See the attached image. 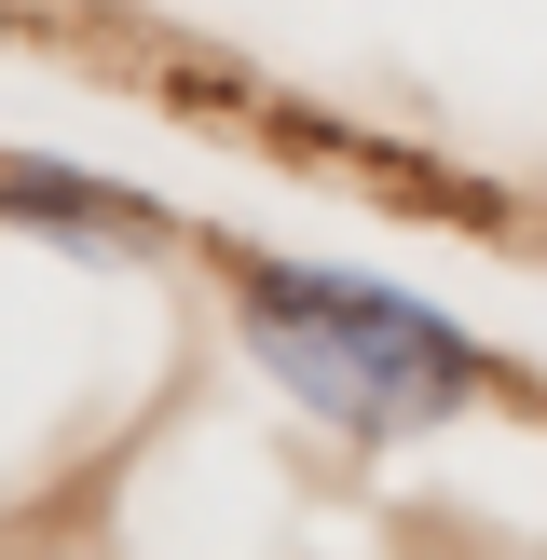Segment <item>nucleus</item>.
Segmentation results:
<instances>
[{"label": "nucleus", "mask_w": 547, "mask_h": 560, "mask_svg": "<svg viewBox=\"0 0 547 560\" xmlns=\"http://www.w3.org/2000/svg\"><path fill=\"white\" fill-rule=\"evenodd\" d=\"M0 219H42V233H82V246H151L164 233L137 191L82 178V164H14V151H0Z\"/></svg>", "instance_id": "obj_2"}, {"label": "nucleus", "mask_w": 547, "mask_h": 560, "mask_svg": "<svg viewBox=\"0 0 547 560\" xmlns=\"http://www.w3.org/2000/svg\"><path fill=\"white\" fill-rule=\"evenodd\" d=\"M233 328L260 355V383L288 410H315L328 438H424L479 397V342L438 301L370 288V273H315V260H246L233 273Z\"/></svg>", "instance_id": "obj_1"}]
</instances>
